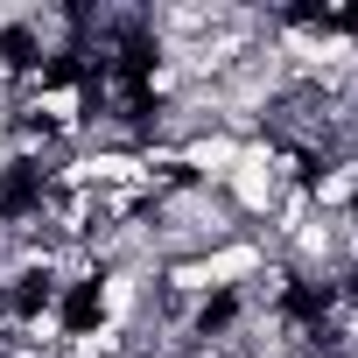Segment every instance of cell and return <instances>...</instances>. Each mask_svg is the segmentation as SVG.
<instances>
[{"label":"cell","mask_w":358,"mask_h":358,"mask_svg":"<svg viewBox=\"0 0 358 358\" xmlns=\"http://www.w3.org/2000/svg\"><path fill=\"white\" fill-rule=\"evenodd\" d=\"M239 155H246V141H232L225 127H211V134H197V141H183V148H176V169H183V183L225 190V176L239 169Z\"/></svg>","instance_id":"obj_2"},{"label":"cell","mask_w":358,"mask_h":358,"mask_svg":"<svg viewBox=\"0 0 358 358\" xmlns=\"http://www.w3.org/2000/svg\"><path fill=\"white\" fill-rule=\"evenodd\" d=\"M281 190H288V183H281V155H274V141H246L239 169L225 176V204L239 211V225H246V232H260Z\"/></svg>","instance_id":"obj_1"}]
</instances>
